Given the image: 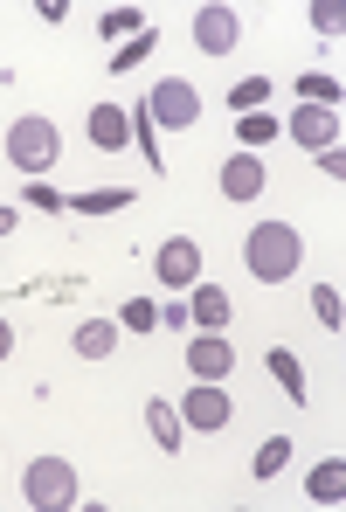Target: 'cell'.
I'll use <instances>...</instances> for the list:
<instances>
[{
	"instance_id": "1",
	"label": "cell",
	"mask_w": 346,
	"mask_h": 512,
	"mask_svg": "<svg viewBox=\"0 0 346 512\" xmlns=\"http://www.w3.org/2000/svg\"><path fill=\"white\" fill-rule=\"evenodd\" d=\"M243 256H250V277H257V284H284V277L305 263V236H298L291 222H257L250 243H243Z\"/></svg>"
},
{
	"instance_id": "2",
	"label": "cell",
	"mask_w": 346,
	"mask_h": 512,
	"mask_svg": "<svg viewBox=\"0 0 346 512\" xmlns=\"http://www.w3.org/2000/svg\"><path fill=\"white\" fill-rule=\"evenodd\" d=\"M7 160L28 173V180H42V173L63 160V132H56V118H14V125H7Z\"/></svg>"
},
{
	"instance_id": "3",
	"label": "cell",
	"mask_w": 346,
	"mask_h": 512,
	"mask_svg": "<svg viewBox=\"0 0 346 512\" xmlns=\"http://www.w3.org/2000/svg\"><path fill=\"white\" fill-rule=\"evenodd\" d=\"M146 118H153V125H167V132H187V125L201 118V90L187 84V77L153 84V97H146Z\"/></svg>"
},
{
	"instance_id": "4",
	"label": "cell",
	"mask_w": 346,
	"mask_h": 512,
	"mask_svg": "<svg viewBox=\"0 0 346 512\" xmlns=\"http://www.w3.org/2000/svg\"><path fill=\"white\" fill-rule=\"evenodd\" d=\"M28 506L56 512V506H77V471L63 457H35L28 464Z\"/></svg>"
},
{
	"instance_id": "5",
	"label": "cell",
	"mask_w": 346,
	"mask_h": 512,
	"mask_svg": "<svg viewBox=\"0 0 346 512\" xmlns=\"http://www.w3.org/2000/svg\"><path fill=\"white\" fill-rule=\"evenodd\" d=\"M180 423H187V429H215V436H222V429L236 423V409H229L222 381H194V395L180 402Z\"/></svg>"
},
{
	"instance_id": "6",
	"label": "cell",
	"mask_w": 346,
	"mask_h": 512,
	"mask_svg": "<svg viewBox=\"0 0 346 512\" xmlns=\"http://www.w3.org/2000/svg\"><path fill=\"white\" fill-rule=\"evenodd\" d=\"M284 132H291L298 146L326 153V146H340V111H333V104H298V111L284 118Z\"/></svg>"
},
{
	"instance_id": "7",
	"label": "cell",
	"mask_w": 346,
	"mask_h": 512,
	"mask_svg": "<svg viewBox=\"0 0 346 512\" xmlns=\"http://www.w3.org/2000/svg\"><path fill=\"white\" fill-rule=\"evenodd\" d=\"M229 367H236V353L222 333H201V340H187V374L194 381H229Z\"/></svg>"
},
{
	"instance_id": "8",
	"label": "cell",
	"mask_w": 346,
	"mask_h": 512,
	"mask_svg": "<svg viewBox=\"0 0 346 512\" xmlns=\"http://www.w3.org/2000/svg\"><path fill=\"white\" fill-rule=\"evenodd\" d=\"M236 35H243L236 7H201V14H194V42H201L208 56H229V49H236Z\"/></svg>"
},
{
	"instance_id": "9",
	"label": "cell",
	"mask_w": 346,
	"mask_h": 512,
	"mask_svg": "<svg viewBox=\"0 0 346 512\" xmlns=\"http://www.w3.org/2000/svg\"><path fill=\"white\" fill-rule=\"evenodd\" d=\"M153 270H160L167 284H194V277H201V243H194V236H173V243H160Z\"/></svg>"
},
{
	"instance_id": "10",
	"label": "cell",
	"mask_w": 346,
	"mask_h": 512,
	"mask_svg": "<svg viewBox=\"0 0 346 512\" xmlns=\"http://www.w3.org/2000/svg\"><path fill=\"white\" fill-rule=\"evenodd\" d=\"M222 194H229V201H257L263 194V160L257 153H229V160H222Z\"/></svg>"
},
{
	"instance_id": "11",
	"label": "cell",
	"mask_w": 346,
	"mask_h": 512,
	"mask_svg": "<svg viewBox=\"0 0 346 512\" xmlns=\"http://www.w3.org/2000/svg\"><path fill=\"white\" fill-rule=\"evenodd\" d=\"M146 423H153V443L173 457V450H180V436H187V423H180V402L153 395V402H146Z\"/></svg>"
},
{
	"instance_id": "12",
	"label": "cell",
	"mask_w": 346,
	"mask_h": 512,
	"mask_svg": "<svg viewBox=\"0 0 346 512\" xmlns=\"http://www.w3.org/2000/svg\"><path fill=\"white\" fill-rule=\"evenodd\" d=\"M187 319H201L208 333H222V326L236 319V305H229V291H222V284H201V291H194V305H187Z\"/></svg>"
},
{
	"instance_id": "13",
	"label": "cell",
	"mask_w": 346,
	"mask_h": 512,
	"mask_svg": "<svg viewBox=\"0 0 346 512\" xmlns=\"http://www.w3.org/2000/svg\"><path fill=\"white\" fill-rule=\"evenodd\" d=\"M90 139H97L104 153H118V146L132 139V118H125L118 104H97V111H90Z\"/></svg>"
},
{
	"instance_id": "14",
	"label": "cell",
	"mask_w": 346,
	"mask_h": 512,
	"mask_svg": "<svg viewBox=\"0 0 346 512\" xmlns=\"http://www.w3.org/2000/svg\"><path fill=\"white\" fill-rule=\"evenodd\" d=\"M70 346H77L84 360H111V346H118V326H111V319H84V326L70 333Z\"/></svg>"
},
{
	"instance_id": "15",
	"label": "cell",
	"mask_w": 346,
	"mask_h": 512,
	"mask_svg": "<svg viewBox=\"0 0 346 512\" xmlns=\"http://www.w3.org/2000/svg\"><path fill=\"white\" fill-rule=\"evenodd\" d=\"M305 492H312L319 506H340V499H346V464H340V457H326V464L312 471V485H305Z\"/></svg>"
},
{
	"instance_id": "16",
	"label": "cell",
	"mask_w": 346,
	"mask_h": 512,
	"mask_svg": "<svg viewBox=\"0 0 346 512\" xmlns=\"http://www.w3.org/2000/svg\"><path fill=\"white\" fill-rule=\"evenodd\" d=\"M263 367L284 381V395H291V402H305V367H298V353H291V346H270V360H263Z\"/></svg>"
},
{
	"instance_id": "17",
	"label": "cell",
	"mask_w": 346,
	"mask_h": 512,
	"mask_svg": "<svg viewBox=\"0 0 346 512\" xmlns=\"http://www.w3.org/2000/svg\"><path fill=\"white\" fill-rule=\"evenodd\" d=\"M291 464V436H270V443H257V457H250V478H277Z\"/></svg>"
},
{
	"instance_id": "18",
	"label": "cell",
	"mask_w": 346,
	"mask_h": 512,
	"mask_svg": "<svg viewBox=\"0 0 346 512\" xmlns=\"http://www.w3.org/2000/svg\"><path fill=\"white\" fill-rule=\"evenodd\" d=\"M70 208H84V215H118V208H132V187H97V194H77Z\"/></svg>"
},
{
	"instance_id": "19",
	"label": "cell",
	"mask_w": 346,
	"mask_h": 512,
	"mask_svg": "<svg viewBox=\"0 0 346 512\" xmlns=\"http://www.w3.org/2000/svg\"><path fill=\"white\" fill-rule=\"evenodd\" d=\"M312 319H319V326H326V333H340L346 305H340V291H333V284H319V291H312Z\"/></svg>"
},
{
	"instance_id": "20",
	"label": "cell",
	"mask_w": 346,
	"mask_h": 512,
	"mask_svg": "<svg viewBox=\"0 0 346 512\" xmlns=\"http://www.w3.org/2000/svg\"><path fill=\"white\" fill-rule=\"evenodd\" d=\"M118 326H125V333H153V326H160V305L132 298V305H118Z\"/></svg>"
},
{
	"instance_id": "21",
	"label": "cell",
	"mask_w": 346,
	"mask_h": 512,
	"mask_svg": "<svg viewBox=\"0 0 346 512\" xmlns=\"http://www.w3.org/2000/svg\"><path fill=\"white\" fill-rule=\"evenodd\" d=\"M263 97H270V84H263V77H243V84L229 90V111H243V118H250V111H263Z\"/></svg>"
},
{
	"instance_id": "22",
	"label": "cell",
	"mask_w": 346,
	"mask_h": 512,
	"mask_svg": "<svg viewBox=\"0 0 346 512\" xmlns=\"http://www.w3.org/2000/svg\"><path fill=\"white\" fill-rule=\"evenodd\" d=\"M97 28H104V35H139V28H146V14H139V7H104V21H97Z\"/></svg>"
},
{
	"instance_id": "23",
	"label": "cell",
	"mask_w": 346,
	"mask_h": 512,
	"mask_svg": "<svg viewBox=\"0 0 346 512\" xmlns=\"http://www.w3.org/2000/svg\"><path fill=\"white\" fill-rule=\"evenodd\" d=\"M298 90H305V104H333V111H340V84H333V77L312 70V77H298Z\"/></svg>"
},
{
	"instance_id": "24",
	"label": "cell",
	"mask_w": 346,
	"mask_h": 512,
	"mask_svg": "<svg viewBox=\"0 0 346 512\" xmlns=\"http://www.w3.org/2000/svg\"><path fill=\"white\" fill-rule=\"evenodd\" d=\"M312 28H319V35H340L346 7H340V0H312Z\"/></svg>"
},
{
	"instance_id": "25",
	"label": "cell",
	"mask_w": 346,
	"mask_h": 512,
	"mask_svg": "<svg viewBox=\"0 0 346 512\" xmlns=\"http://www.w3.org/2000/svg\"><path fill=\"white\" fill-rule=\"evenodd\" d=\"M236 132H243V146H263V139H277V118H270V111H250Z\"/></svg>"
},
{
	"instance_id": "26",
	"label": "cell",
	"mask_w": 346,
	"mask_h": 512,
	"mask_svg": "<svg viewBox=\"0 0 346 512\" xmlns=\"http://www.w3.org/2000/svg\"><path fill=\"white\" fill-rule=\"evenodd\" d=\"M146 49H153V35H132V42L111 56V70H132V63H146Z\"/></svg>"
},
{
	"instance_id": "27",
	"label": "cell",
	"mask_w": 346,
	"mask_h": 512,
	"mask_svg": "<svg viewBox=\"0 0 346 512\" xmlns=\"http://www.w3.org/2000/svg\"><path fill=\"white\" fill-rule=\"evenodd\" d=\"M7 353H14V326L0 319V360H7Z\"/></svg>"
},
{
	"instance_id": "28",
	"label": "cell",
	"mask_w": 346,
	"mask_h": 512,
	"mask_svg": "<svg viewBox=\"0 0 346 512\" xmlns=\"http://www.w3.org/2000/svg\"><path fill=\"white\" fill-rule=\"evenodd\" d=\"M0 236H14V208H0Z\"/></svg>"
}]
</instances>
